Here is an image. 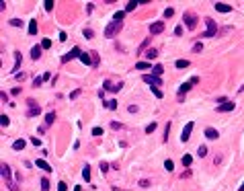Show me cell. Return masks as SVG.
Returning <instances> with one entry per match:
<instances>
[{
  "mask_svg": "<svg viewBox=\"0 0 244 191\" xmlns=\"http://www.w3.org/2000/svg\"><path fill=\"white\" fill-rule=\"evenodd\" d=\"M121 29H123V23L113 21V23H109V25L105 27V37H115V35H117Z\"/></svg>",
  "mask_w": 244,
  "mask_h": 191,
  "instance_id": "cell-1",
  "label": "cell"
},
{
  "mask_svg": "<svg viewBox=\"0 0 244 191\" xmlns=\"http://www.w3.org/2000/svg\"><path fill=\"white\" fill-rule=\"evenodd\" d=\"M0 169H2V177L6 179V185H8V189H10V191H19V187H17V185L12 183V179H10V166H8V164H2Z\"/></svg>",
  "mask_w": 244,
  "mask_h": 191,
  "instance_id": "cell-2",
  "label": "cell"
},
{
  "mask_svg": "<svg viewBox=\"0 0 244 191\" xmlns=\"http://www.w3.org/2000/svg\"><path fill=\"white\" fill-rule=\"evenodd\" d=\"M205 25H207V31H205L201 37H213V35L217 33V25H215V21L207 17V19H205Z\"/></svg>",
  "mask_w": 244,
  "mask_h": 191,
  "instance_id": "cell-3",
  "label": "cell"
},
{
  "mask_svg": "<svg viewBox=\"0 0 244 191\" xmlns=\"http://www.w3.org/2000/svg\"><path fill=\"white\" fill-rule=\"evenodd\" d=\"M142 80H144L146 84H152V86H160V84H162V80H160L158 76H154V74H144Z\"/></svg>",
  "mask_w": 244,
  "mask_h": 191,
  "instance_id": "cell-4",
  "label": "cell"
},
{
  "mask_svg": "<svg viewBox=\"0 0 244 191\" xmlns=\"http://www.w3.org/2000/svg\"><path fill=\"white\" fill-rule=\"evenodd\" d=\"M193 128H195V123H193V121H189V123L185 125V130H183V134H181V142H189V138H191V132H193Z\"/></svg>",
  "mask_w": 244,
  "mask_h": 191,
  "instance_id": "cell-5",
  "label": "cell"
},
{
  "mask_svg": "<svg viewBox=\"0 0 244 191\" xmlns=\"http://www.w3.org/2000/svg\"><path fill=\"white\" fill-rule=\"evenodd\" d=\"M185 23H187L189 29H195V27H197V17H195L193 12H185Z\"/></svg>",
  "mask_w": 244,
  "mask_h": 191,
  "instance_id": "cell-6",
  "label": "cell"
},
{
  "mask_svg": "<svg viewBox=\"0 0 244 191\" xmlns=\"http://www.w3.org/2000/svg\"><path fill=\"white\" fill-rule=\"evenodd\" d=\"M193 84H195V82H193V80H189V82H183V84L179 86V101H183V95H185V93H187Z\"/></svg>",
  "mask_w": 244,
  "mask_h": 191,
  "instance_id": "cell-7",
  "label": "cell"
},
{
  "mask_svg": "<svg viewBox=\"0 0 244 191\" xmlns=\"http://www.w3.org/2000/svg\"><path fill=\"white\" fill-rule=\"evenodd\" d=\"M162 31H164V23H162V21L150 25V33H152V35H158V33H162Z\"/></svg>",
  "mask_w": 244,
  "mask_h": 191,
  "instance_id": "cell-8",
  "label": "cell"
},
{
  "mask_svg": "<svg viewBox=\"0 0 244 191\" xmlns=\"http://www.w3.org/2000/svg\"><path fill=\"white\" fill-rule=\"evenodd\" d=\"M80 53H82L80 48H74L70 53H68V55H64V58H62V62H70V60H74V58H80Z\"/></svg>",
  "mask_w": 244,
  "mask_h": 191,
  "instance_id": "cell-9",
  "label": "cell"
},
{
  "mask_svg": "<svg viewBox=\"0 0 244 191\" xmlns=\"http://www.w3.org/2000/svg\"><path fill=\"white\" fill-rule=\"evenodd\" d=\"M213 8H215L217 12H230V10H232V6H230V4H226V2H215V4H213Z\"/></svg>",
  "mask_w": 244,
  "mask_h": 191,
  "instance_id": "cell-10",
  "label": "cell"
},
{
  "mask_svg": "<svg viewBox=\"0 0 244 191\" xmlns=\"http://www.w3.org/2000/svg\"><path fill=\"white\" fill-rule=\"evenodd\" d=\"M232 109H234V103H228V101L222 103V105H217V111H220V113H228V111H232Z\"/></svg>",
  "mask_w": 244,
  "mask_h": 191,
  "instance_id": "cell-11",
  "label": "cell"
},
{
  "mask_svg": "<svg viewBox=\"0 0 244 191\" xmlns=\"http://www.w3.org/2000/svg\"><path fill=\"white\" fill-rule=\"evenodd\" d=\"M35 164H37L39 169H43L45 173H51V171H53V169H51V166H49V164H47V162H45L43 158H37V160H35Z\"/></svg>",
  "mask_w": 244,
  "mask_h": 191,
  "instance_id": "cell-12",
  "label": "cell"
},
{
  "mask_svg": "<svg viewBox=\"0 0 244 191\" xmlns=\"http://www.w3.org/2000/svg\"><path fill=\"white\" fill-rule=\"evenodd\" d=\"M217 136H220L217 130H213V128H207V130H205V138H207V140H217Z\"/></svg>",
  "mask_w": 244,
  "mask_h": 191,
  "instance_id": "cell-13",
  "label": "cell"
},
{
  "mask_svg": "<svg viewBox=\"0 0 244 191\" xmlns=\"http://www.w3.org/2000/svg\"><path fill=\"white\" fill-rule=\"evenodd\" d=\"M41 51H43V48H41V45H35V48L31 49V58H33V60H39Z\"/></svg>",
  "mask_w": 244,
  "mask_h": 191,
  "instance_id": "cell-14",
  "label": "cell"
},
{
  "mask_svg": "<svg viewBox=\"0 0 244 191\" xmlns=\"http://www.w3.org/2000/svg\"><path fill=\"white\" fill-rule=\"evenodd\" d=\"M140 4H146V2H135V0L127 2V6H125V12H131V10H135V6H140Z\"/></svg>",
  "mask_w": 244,
  "mask_h": 191,
  "instance_id": "cell-15",
  "label": "cell"
},
{
  "mask_svg": "<svg viewBox=\"0 0 244 191\" xmlns=\"http://www.w3.org/2000/svg\"><path fill=\"white\" fill-rule=\"evenodd\" d=\"M29 35H37V21H29Z\"/></svg>",
  "mask_w": 244,
  "mask_h": 191,
  "instance_id": "cell-16",
  "label": "cell"
},
{
  "mask_svg": "<svg viewBox=\"0 0 244 191\" xmlns=\"http://www.w3.org/2000/svg\"><path fill=\"white\" fill-rule=\"evenodd\" d=\"M25 148V140H14L12 142V150H23Z\"/></svg>",
  "mask_w": 244,
  "mask_h": 191,
  "instance_id": "cell-17",
  "label": "cell"
},
{
  "mask_svg": "<svg viewBox=\"0 0 244 191\" xmlns=\"http://www.w3.org/2000/svg\"><path fill=\"white\" fill-rule=\"evenodd\" d=\"M146 58L152 62V60H156V58H158V51H156V49H148V51H146Z\"/></svg>",
  "mask_w": 244,
  "mask_h": 191,
  "instance_id": "cell-18",
  "label": "cell"
},
{
  "mask_svg": "<svg viewBox=\"0 0 244 191\" xmlns=\"http://www.w3.org/2000/svg\"><path fill=\"white\" fill-rule=\"evenodd\" d=\"M146 68H152V64L150 62H137L135 64V70H146Z\"/></svg>",
  "mask_w": 244,
  "mask_h": 191,
  "instance_id": "cell-19",
  "label": "cell"
},
{
  "mask_svg": "<svg viewBox=\"0 0 244 191\" xmlns=\"http://www.w3.org/2000/svg\"><path fill=\"white\" fill-rule=\"evenodd\" d=\"M80 62H82V64H86V66H90V64H92V60H90V55H88V53H80Z\"/></svg>",
  "mask_w": 244,
  "mask_h": 191,
  "instance_id": "cell-20",
  "label": "cell"
},
{
  "mask_svg": "<svg viewBox=\"0 0 244 191\" xmlns=\"http://www.w3.org/2000/svg\"><path fill=\"white\" fill-rule=\"evenodd\" d=\"M174 66H176V68H189V60H176Z\"/></svg>",
  "mask_w": 244,
  "mask_h": 191,
  "instance_id": "cell-21",
  "label": "cell"
},
{
  "mask_svg": "<svg viewBox=\"0 0 244 191\" xmlns=\"http://www.w3.org/2000/svg\"><path fill=\"white\" fill-rule=\"evenodd\" d=\"M53 119H55V113H53V111H51V113H47V115H45V125H51V123H53Z\"/></svg>",
  "mask_w": 244,
  "mask_h": 191,
  "instance_id": "cell-22",
  "label": "cell"
},
{
  "mask_svg": "<svg viewBox=\"0 0 244 191\" xmlns=\"http://www.w3.org/2000/svg\"><path fill=\"white\" fill-rule=\"evenodd\" d=\"M191 162H193V156L191 154H185L183 156V166H191Z\"/></svg>",
  "mask_w": 244,
  "mask_h": 191,
  "instance_id": "cell-23",
  "label": "cell"
},
{
  "mask_svg": "<svg viewBox=\"0 0 244 191\" xmlns=\"http://www.w3.org/2000/svg\"><path fill=\"white\" fill-rule=\"evenodd\" d=\"M39 107H31V109H29V111H27V117H35V115H39Z\"/></svg>",
  "mask_w": 244,
  "mask_h": 191,
  "instance_id": "cell-24",
  "label": "cell"
},
{
  "mask_svg": "<svg viewBox=\"0 0 244 191\" xmlns=\"http://www.w3.org/2000/svg\"><path fill=\"white\" fill-rule=\"evenodd\" d=\"M14 60H17V62H14V68H12V72L17 74V70H19V64H21V53H19V51L14 53Z\"/></svg>",
  "mask_w": 244,
  "mask_h": 191,
  "instance_id": "cell-25",
  "label": "cell"
},
{
  "mask_svg": "<svg viewBox=\"0 0 244 191\" xmlns=\"http://www.w3.org/2000/svg\"><path fill=\"white\" fill-rule=\"evenodd\" d=\"M82 177H84L86 181H90V166H88V164H86V166L82 169Z\"/></svg>",
  "mask_w": 244,
  "mask_h": 191,
  "instance_id": "cell-26",
  "label": "cell"
},
{
  "mask_svg": "<svg viewBox=\"0 0 244 191\" xmlns=\"http://www.w3.org/2000/svg\"><path fill=\"white\" fill-rule=\"evenodd\" d=\"M152 72H154V76H160V74H162V72H164V68H162V66H160V64H156V66L152 68Z\"/></svg>",
  "mask_w": 244,
  "mask_h": 191,
  "instance_id": "cell-27",
  "label": "cell"
},
{
  "mask_svg": "<svg viewBox=\"0 0 244 191\" xmlns=\"http://www.w3.org/2000/svg\"><path fill=\"white\" fill-rule=\"evenodd\" d=\"M197 156H201V158L207 156V146H199V148H197Z\"/></svg>",
  "mask_w": 244,
  "mask_h": 191,
  "instance_id": "cell-28",
  "label": "cell"
},
{
  "mask_svg": "<svg viewBox=\"0 0 244 191\" xmlns=\"http://www.w3.org/2000/svg\"><path fill=\"white\" fill-rule=\"evenodd\" d=\"M156 125H158L156 121H152V123H148V125H146V134H152V132L156 130Z\"/></svg>",
  "mask_w": 244,
  "mask_h": 191,
  "instance_id": "cell-29",
  "label": "cell"
},
{
  "mask_svg": "<svg viewBox=\"0 0 244 191\" xmlns=\"http://www.w3.org/2000/svg\"><path fill=\"white\" fill-rule=\"evenodd\" d=\"M41 191H49V181H47L45 177L41 179Z\"/></svg>",
  "mask_w": 244,
  "mask_h": 191,
  "instance_id": "cell-30",
  "label": "cell"
},
{
  "mask_svg": "<svg viewBox=\"0 0 244 191\" xmlns=\"http://www.w3.org/2000/svg\"><path fill=\"white\" fill-rule=\"evenodd\" d=\"M123 17H125V12H115V17H113V21H117V23H123Z\"/></svg>",
  "mask_w": 244,
  "mask_h": 191,
  "instance_id": "cell-31",
  "label": "cell"
},
{
  "mask_svg": "<svg viewBox=\"0 0 244 191\" xmlns=\"http://www.w3.org/2000/svg\"><path fill=\"white\" fill-rule=\"evenodd\" d=\"M8 123H10V119H8L6 115H0V125H2V128H6Z\"/></svg>",
  "mask_w": 244,
  "mask_h": 191,
  "instance_id": "cell-32",
  "label": "cell"
},
{
  "mask_svg": "<svg viewBox=\"0 0 244 191\" xmlns=\"http://www.w3.org/2000/svg\"><path fill=\"white\" fill-rule=\"evenodd\" d=\"M164 169H166V171L170 173V171L174 169V162H172V160H166V162H164Z\"/></svg>",
  "mask_w": 244,
  "mask_h": 191,
  "instance_id": "cell-33",
  "label": "cell"
},
{
  "mask_svg": "<svg viewBox=\"0 0 244 191\" xmlns=\"http://www.w3.org/2000/svg\"><path fill=\"white\" fill-rule=\"evenodd\" d=\"M41 48L49 49V48H51V39H43V41H41Z\"/></svg>",
  "mask_w": 244,
  "mask_h": 191,
  "instance_id": "cell-34",
  "label": "cell"
},
{
  "mask_svg": "<svg viewBox=\"0 0 244 191\" xmlns=\"http://www.w3.org/2000/svg\"><path fill=\"white\" fill-rule=\"evenodd\" d=\"M43 6H45V10H51V8H53V0H45Z\"/></svg>",
  "mask_w": 244,
  "mask_h": 191,
  "instance_id": "cell-35",
  "label": "cell"
},
{
  "mask_svg": "<svg viewBox=\"0 0 244 191\" xmlns=\"http://www.w3.org/2000/svg\"><path fill=\"white\" fill-rule=\"evenodd\" d=\"M107 109H117V101H107Z\"/></svg>",
  "mask_w": 244,
  "mask_h": 191,
  "instance_id": "cell-36",
  "label": "cell"
},
{
  "mask_svg": "<svg viewBox=\"0 0 244 191\" xmlns=\"http://www.w3.org/2000/svg\"><path fill=\"white\" fill-rule=\"evenodd\" d=\"M58 191H68V185H66L64 181H60V183H58Z\"/></svg>",
  "mask_w": 244,
  "mask_h": 191,
  "instance_id": "cell-37",
  "label": "cell"
},
{
  "mask_svg": "<svg viewBox=\"0 0 244 191\" xmlns=\"http://www.w3.org/2000/svg\"><path fill=\"white\" fill-rule=\"evenodd\" d=\"M172 14H174V8H166V10H164V17H166V19H170Z\"/></svg>",
  "mask_w": 244,
  "mask_h": 191,
  "instance_id": "cell-38",
  "label": "cell"
},
{
  "mask_svg": "<svg viewBox=\"0 0 244 191\" xmlns=\"http://www.w3.org/2000/svg\"><path fill=\"white\" fill-rule=\"evenodd\" d=\"M84 37L86 39H92V29H84Z\"/></svg>",
  "mask_w": 244,
  "mask_h": 191,
  "instance_id": "cell-39",
  "label": "cell"
},
{
  "mask_svg": "<svg viewBox=\"0 0 244 191\" xmlns=\"http://www.w3.org/2000/svg\"><path fill=\"white\" fill-rule=\"evenodd\" d=\"M92 53V66H96L99 64V55H96V51H90Z\"/></svg>",
  "mask_w": 244,
  "mask_h": 191,
  "instance_id": "cell-40",
  "label": "cell"
},
{
  "mask_svg": "<svg viewBox=\"0 0 244 191\" xmlns=\"http://www.w3.org/2000/svg\"><path fill=\"white\" fill-rule=\"evenodd\" d=\"M92 136H103V130L101 128H92Z\"/></svg>",
  "mask_w": 244,
  "mask_h": 191,
  "instance_id": "cell-41",
  "label": "cell"
},
{
  "mask_svg": "<svg viewBox=\"0 0 244 191\" xmlns=\"http://www.w3.org/2000/svg\"><path fill=\"white\" fill-rule=\"evenodd\" d=\"M152 93H154V95L158 97V99H162V91H158L156 86H152Z\"/></svg>",
  "mask_w": 244,
  "mask_h": 191,
  "instance_id": "cell-42",
  "label": "cell"
},
{
  "mask_svg": "<svg viewBox=\"0 0 244 191\" xmlns=\"http://www.w3.org/2000/svg\"><path fill=\"white\" fill-rule=\"evenodd\" d=\"M201 49H203V43H195V45H193V51H197V53H199Z\"/></svg>",
  "mask_w": 244,
  "mask_h": 191,
  "instance_id": "cell-43",
  "label": "cell"
},
{
  "mask_svg": "<svg viewBox=\"0 0 244 191\" xmlns=\"http://www.w3.org/2000/svg\"><path fill=\"white\" fill-rule=\"evenodd\" d=\"M10 25H12V27H21V21H19V19H10Z\"/></svg>",
  "mask_w": 244,
  "mask_h": 191,
  "instance_id": "cell-44",
  "label": "cell"
},
{
  "mask_svg": "<svg viewBox=\"0 0 244 191\" xmlns=\"http://www.w3.org/2000/svg\"><path fill=\"white\" fill-rule=\"evenodd\" d=\"M109 171V164L107 162H101V173H107Z\"/></svg>",
  "mask_w": 244,
  "mask_h": 191,
  "instance_id": "cell-45",
  "label": "cell"
},
{
  "mask_svg": "<svg viewBox=\"0 0 244 191\" xmlns=\"http://www.w3.org/2000/svg\"><path fill=\"white\" fill-rule=\"evenodd\" d=\"M140 187H150V181H148V179H142V181H140Z\"/></svg>",
  "mask_w": 244,
  "mask_h": 191,
  "instance_id": "cell-46",
  "label": "cell"
},
{
  "mask_svg": "<svg viewBox=\"0 0 244 191\" xmlns=\"http://www.w3.org/2000/svg\"><path fill=\"white\" fill-rule=\"evenodd\" d=\"M0 99H2V101H4V103H8V95H6V93H4V91H2V93H0Z\"/></svg>",
  "mask_w": 244,
  "mask_h": 191,
  "instance_id": "cell-47",
  "label": "cell"
},
{
  "mask_svg": "<svg viewBox=\"0 0 244 191\" xmlns=\"http://www.w3.org/2000/svg\"><path fill=\"white\" fill-rule=\"evenodd\" d=\"M66 39H68V35H66L64 31H60V41H66Z\"/></svg>",
  "mask_w": 244,
  "mask_h": 191,
  "instance_id": "cell-48",
  "label": "cell"
},
{
  "mask_svg": "<svg viewBox=\"0 0 244 191\" xmlns=\"http://www.w3.org/2000/svg\"><path fill=\"white\" fill-rule=\"evenodd\" d=\"M127 111H129V113H135V111H137V107H135V105H129V107H127Z\"/></svg>",
  "mask_w": 244,
  "mask_h": 191,
  "instance_id": "cell-49",
  "label": "cell"
},
{
  "mask_svg": "<svg viewBox=\"0 0 244 191\" xmlns=\"http://www.w3.org/2000/svg\"><path fill=\"white\" fill-rule=\"evenodd\" d=\"M111 128H113V130H121V123H117V121H113V123H111Z\"/></svg>",
  "mask_w": 244,
  "mask_h": 191,
  "instance_id": "cell-50",
  "label": "cell"
},
{
  "mask_svg": "<svg viewBox=\"0 0 244 191\" xmlns=\"http://www.w3.org/2000/svg\"><path fill=\"white\" fill-rule=\"evenodd\" d=\"M148 43H150V37H148V39H146V41H144V43L140 45V51H142V49H146V45H148Z\"/></svg>",
  "mask_w": 244,
  "mask_h": 191,
  "instance_id": "cell-51",
  "label": "cell"
},
{
  "mask_svg": "<svg viewBox=\"0 0 244 191\" xmlns=\"http://www.w3.org/2000/svg\"><path fill=\"white\" fill-rule=\"evenodd\" d=\"M41 82H43V78H35V80H33V86H39Z\"/></svg>",
  "mask_w": 244,
  "mask_h": 191,
  "instance_id": "cell-52",
  "label": "cell"
},
{
  "mask_svg": "<svg viewBox=\"0 0 244 191\" xmlns=\"http://www.w3.org/2000/svg\"><path fill=\"white\" fill-rule=\"evenodd\" d=\"M31 144H35V146H41V142L37 140V138H31Z\"/></svg>",
  "mask_w": 244,
  "mask_h": 191,
  "instance_id": "cell-53",
  "label": "cell"
},
{
  "mask_svg": "<svg viewBox=\"0 0 244 191\" xmlns=\"http://www.w3.org/2000/svg\"><path fill=\"white\" fill-rule=\"evenodd\" d=\"M238 191H244V183H242V185H240V189H238Z\"/></svg>",
  "mask_w": 244,
  "mask_h": 191,
  "instance_id": "cell-54",
  "label": "cell"
}]
</instances>
